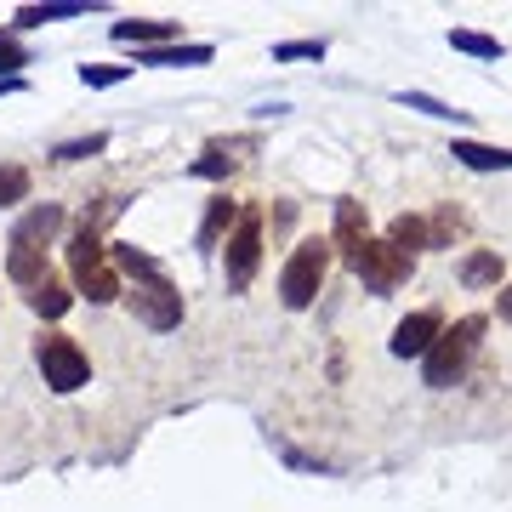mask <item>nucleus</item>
Returning a JSON list of instances; mask_svg holds the SVG:
<instances>
[{
  "mask_svg": "<svg viewBox=\"0 0 512 512\" xmlns=\"http://www.w3.org/2000/svg\"><path fill=\"white\" fill-rule=\"evenodd\" d=\"M211 46H148V52H137V63H143V69H177V63H183V69H200V63H211Z\"/></svg>",
  "mask_w": 512,
  "mask_h": 512,
  "instance_id": "15",
  "label": "nucleus"
},
{
  "mask_svg": "<svg viewBox=\"0 0 512 512\" xmlns=\"http://www.w3.org/2000/svg\"><path fill=\"white\" fill-rule=\"evenodd\" d=\"M29 308H35L40 319H63V313L74 308V296L63 291L57 279H46V285H35V291H29Z\"/></svg>",
  "mask_w": 512,
  "mask_h": 512,
  "instance_id": "20",
  "label": "nucleus"
},
{
  "mask_svg": "<svg viewBox=\"0 0 512 512\" xmlns=\"http://www.w3.org/2000/svg\"><path fill=\"white\" fill-rule=\"evenodd\" d=\"M12 92H23V74H0V97H12Z\"/></svg>",
  "mask_w": 512,
  "mask_h": 512,
  "instance_id": "29",
  "label": "nucleus"
},
{
  "mask_svg": "<svg viewBox=\"0 0 512 512\" xmlns=\"http://www.w3.org/2000/svg\"><path fill=\"white\" fill-rule=\"evenodd\" d=\"M456 234H461V211H456V205H439V211H433V222H427V251L450 245Z\"/></svg>",
  "mask_w": 512,
  "mask_h": 512,
  "instance_id": "22",
  "label": "nucleus"
},
{
  "mask_svg": "<svg viewBox=\"0 0 512 512\" xmlns=\"http://www.w3.org/2000/svg\"><path fill=\"white\" fill-rule=\"evenodd\" d=\"M348 268H353V274H359V279H365V285H370V291H376V296H387V291H399L404 279L416 274V256L393 251L387 239H376V234H370V245H365V251H359V256H353Z\"/></svg>",
  "mask_w": 512,
  "mask_h": 512,
  "instance_id": "5",
  "label": "nucleus"
},
{
  "mask_svg": "<svg viewBox=\"0 0 512 512\" xmlns=\"http://www.w3.org/2000/svg\"><path fill=\"white\" fill-rule=\"evenodd\" d=\"M325 57V40H285L274 46V63H319Z\"/></svg>",
  "mask_w": 512,
  "mask_h": 512,
  "instance_id": "25",
  "label": "nucleus"
},
{
  "mask_svg": "<svg viewBox=\"0 0 512 512\" xmlns=\"http://www.w3.org/2000/svg\"><path fill=\"white\" fill-rule=\"evenodd\" d=\"M188 171H194V177H211V183H217V177H228V171H234V160H228V154H222L217 143H211V148L200 154V160L188 165Z\"/></svg>",
  "mask_w": 512,
  "mask_h": 512,
  "instance_id": "26",
  "label": "nucleus"
},
{
  "mask_svg": "<svg viewBox=\"0 0 512 512\" xmlns=\"http://www.w3.org/2000/svg\"><path fill=\"white\" fill-rule=\"evenodd\" d=\"M0 69H6V74L29 69V46H23V40L12 35V29H6V35H0Z\"/></svg>",
  "mask_w": 512,
  "mask_h": 512,
  "instance_id": "27",
  "label": "nucleus"
},
{
  "mask_svg": "<svg viewBox=\"0 0 512 512\" xmlns=\"http://www.w3.org/2000/svg\"><path fill=\"white\" fill-rule=\"evenodd\" d=\"M387 245L393 251H404V256H416V251H427V217H416V211H404V217H393L387 222Z\"/></svg>",
  "mask_w": 512,
  "mask_h": 512,
  "instance_id": "16",
  "label": "nucleus"
},
{
  "mask_svg": "<svg viewBox=\"0 0 512 512\" xmlns=\"http://www.w3.org/2000/svg\"><path fill=\"white\" fill-rule=\"evenodd\" d=\"M501 319H512V285L501 291Z\"/></svg>",
  "mask_w": 512,
  "mask_h": 512,
  "instance_id": "30",
  "label": "nucleus"
},
{
  "mask_svg": "<svg viewBox=\"0 0 512 512\" xmlns=\"http://www.w3.org/2000/svg\"><path fill=\"white\" fill-rule=\"evenodd\" d=\"M439 330H444V313L439 308H416L410 319H399V330H393V359H421V353L439 342Z\"/></svg>",
  "mask_w": 512,
  "mask_h": 512,
  "instance_id": "8",
  "label": "nucleus"
},
{
  "mask_svg": "<svg viewBox=\"0 0 512 512\" xmlns=\"http://www.w3.org/2000/svg\"><path fill=\"white\" fill-rule=\"evenodd\" d=\"M484 330H490V319H484V313H461L456 325H444L439 342L421 353V382L439 387V393H444V387H456L461 376H467V365H473Z\"/></svg>",
  "mask_w": 512,
  "mask_h": 512,
  "instance_id": "1",
  "label": "nucleus"
},
{
  "mask_svg": "<svg viewBox=\"0 0 512 512\" xmlns=\"http://www.w3.org/2000/svg\"><path fill=\"white\" fill-rule=\"evenodd\" d=\"M63 222H69V217H63V205L46 200V205H29L12 234H18V239H35V245H52V239L63 234Z\"/></svg>",
  "mask_w": 512,
  "mask_h": 512,
  "instance_id": "14",
  "label": "nucleus"
},
{
  "mask_svg": "<svg viewBox=\"0 0 512 512\" xmlns=\"http://www.w3.org/2000/svg\"><path fill=\"white\" fill-rule=\"evenodd\" d=\"M126 63H86V69H80V80H86V86H120V80H126Z\"/></svg>",
  "mask_w": 512,
  "mask_h": 512,
  "instance_id": "28",
  "label": "nucleus"
},
{
  "mask_svg": "<svg viewBox=\"0 0 512 512\" xmlns=\"http://www.w3.org/2000/svg\"><path fill=\"white\" fill-rule=\"evenodd\" d=\"M370 245V217L359 200H336V234H330V251H342V262H353V256Z\"/></svg>",
  "mask_w": 512,
  "mask_h": 512,
  "instance_id": "10",
  "label": "nucleus"
},
{
  "mask_svg": "<svg viewBox=\"0 0 512 512\" xmlns=\"http://www.w3.org/2000/svg\"><path fill=\"white\" fill-rule=\"evenodd\" d=\"M109 268L114 274H131L137 285H143V279H160V262L148 251H137V245H109Z\"/></svg>",
  "mask_w": 512,
  "mask_h": 512,
  "instance_id": "17",
  "label": "nucleus"
},
{
  "mask_svg": "<svg viewBox=\"0 0 512 512\" xmlns=\"http://www.w3.org/2000/svg\"><path fill=\"white\" fill-rule=\"evenodd\" d=\"M330 239H302L291 256H285V268H279V302L291 313H302V308H313L319 302V285H325V274H330Z\"/></svg>",
  "mask_w": 512,
  "mask_h": 512,
  "instance_id": "2",
  "label": "nucleus"
},
{
  "mask_svg": "<svg viewBox=\"0 0 512 512\" xmlns=\"http://www.w3.org/2000/svg\"><path fill=\"white\" fill-rule=\"evenodd\" d=\"M97 0H46V6H18L12 29H40V23H63V18H86Z\"/></svg>",
  "mask_w": 512,
  "mask_h": 512,
  "instance_id": "13",
  "label": "nucleus"
},
{
  "mask_svg": "<svg viewBox=\"0 0 512 512\" xmlns=\"http://www.w3.org/2000/svg\"><path fill=\"white\" fill-rule=\"evenodd\" d=\"M222 262H228V285H234V291H245V285L256 279V268H262V211H256V205L239 211Z\"/></svg>",
  "mask_w": 512,
  "mask_h": 512,
  "instance_id": "6",
  "label": "nucleus"
},
{
  "mask_svg": "<svg viewBox=\"0 0 512 512\" xmlns=\"http://www.w3.org/2000/svg\"><path fill=\"white\" fill-rule=\"evenodd\" d=\"M450 46H456L461 57H478V63H501V40L478 35V29H450Z\"/></svg>",
  "mask_w": 512,
  "mask_h": 512,
  "instance_id": "19",
  "label": "nucleus"
},
{
  "mask_svg": "<svg viewBox=\"0 0 512 512\" xmlns=\"http://www.w3.org/2000/svg\"><path fill=\"white\" fill-rule=\"evenodd\" d=\"M126 302H131V313H137L148 330H177V325H183V291H177L165 274L160 279H143Z\"/></svg>",
  "mask_w": 512,
  "mask_h": 512,
  "instance_id": "7",
  "label": "nucleus"
},
{
  "mask_svg": "<svg viewBox=\"0 0 512 512\" xmlns=\"http://www.w3.org/2000/svg\"><path fill=\"white\" fill-rule=\"evenodd\" d=\"M399 103L416 114H433V120H467L461 109H450V103H439V97H427V92H399Z\"/></svg>",
  "mask_w": 512,
  "mask_h": 512,
  "instance_id": "24",
  "label": "nucleus"
},
{
  "mask_svg": "<svg viewBox=\"0 0 512 512\" xmlns=\"http://www.w3.org/2000/svg\"><path fill=\"white\" fill-rule=\"evenodd\" d=\"M29 200V171L23 165H0V205H23Z\"/></svg>",
  "mask_w": 512,
  "mask_h": 512,
  "instance_id": "23",
  "label": "nucleus"
},
{
  "mask_svg": "<svg viewBox=\"0 0 512 512\" xmlns=\"http://www.w3.org/2000/svg\"><path fill=\"white\" fill-rule=\"evenodd\" d=\"M69 268H74V291L92 302H120V274L109 268V251L97 239V222H80L69 239Z\"/></svg>",
  "mask_w": 512,
  "mask_h": 512,
  "instance_id": "3",
  "label": "nucleus"
},
{
  "mask_svg": "<svg viewBox=\"0 0 512 512\" xmlns=\"http://www.w3.org/2000/svg\"><path fill=\"white\" fill-rule=\"evenodd\" d=\"M35 359H40V376H46L52 393H80L86 376H92V359L80 353V342H74V336H57V330L52 336H40Z\"/></svg>",
  "mask_w": 512,
  "mask_h": 512,
  "instance_id": "4",
  "label": "nucleus"
},
{
  "mask_svg": "<svg viewBox=\"0 0 512 512\" xmlns=\"http://www.w3.org/2000/svg\"><path fill=\"white\" fill-rule=\"evenodd\" d=\"M239 211H245V205H239L234 194H211V200H205V222H200V251H217V245H222V234H228V228H234V222H239Z\"/></svg>",
  "mask_w": 512,
  "mask_h": 512,
  "instance_id": "11",
  "label": "nucleus"
},
{
  "mask_svg": "<svg viewBox=\"0 0 512 512\" xmlns=\"http://www.w3.org/2000/svg\"><path fill=\"white\" fill-rule=\"evenodd\" d=\"M461 285H473V291H490L501 285V251H473L461 262Z\"/></svg>",
  "mask_w": 512,
  "mask_h": 512,
  "instance_id": "18",
  "label": "nucleus"
},
{
  "mask_svg": "<svg viewBox=\"0 0 512 512\" xmlns=\"http://www.w3.org/2000/svg\"><path fill=\"white\" fill-rule=\"evenodd\" d=\"M109 148V131H86V137H69V143L52 148L57 165H74V160H92V154H103Z\"/></svg>",
  "mask_w": 512,
  "mask_h": 512,
  "instance_id": "21",
  "label": "nucleus"
},
{
  "mask_svg": "<svg viewBox=\"0 0 512 512\" xmlns=\"http://www.w3.org/2000/svg\"><path fill=\"white\" fill-rule=\"evenodd\" d=\"M450 160H461L467 171H512V148H495V143H478V137H456Z\"/></svg>",
  "mask_w": 512,
  "mask_h": 512,
  "instance_id": "12",
  "label": "nucleus"
},
{
  "mask_svg": "<svg viewBox=\"0 0 512 512\" xmlns=\"http://www.w3.org/2000/svg\"><path fill=\"white\" fill-rule=\"evenodd\" d=\"M109 35H114V46L148 52V46H171V40L183 35V23H171V18H120V23H109Z\"/></svg>",
  "mask_w": 512,
  "mask_h": 512,
  "instance_id": "9",
  "label": "nucleus"
}]
</instances>
